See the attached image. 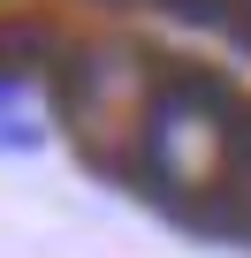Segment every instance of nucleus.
Instances as JSON below:
<instances>
[{
  "label": "nucleus",
  "instance_id": "2",
  "mask_svg": "<svg viewBox=\"0 0 251 258\" xmlns=\"http://www.w3.org/2000/svg\"><path fill=\"white\" fill-rule=\"evenodd\" d=\"M137 76H145V69H137L130 46H107V53L84 61V76H76V114H84L91 137H130V129L153 114V99H145Z\"/></svg>",
  "mask_w": 251,
  "mask_h": 258
},
{
  "label": "nucleus",
  "instance_id": "3",
  "mask_svg": "<svg viewBox=\"0 0 251 258\" xmlns=\"http://www.w3.org/2000/svg\"><path fill=\"white\" fill-rule=\"evenodd\" d=\"M236 182H243V198H251V152H243V175H236Z\"/></svg>",
  "mask_w": 251,
  "mask_h": 258
},
{
  "label": "nucleus",
  "instance_id": "1",
  "mask_svg": "<svg viewBox=\"0 0 251 258\" xmlns=\"http://www.w3.org/2000/svg\"><path fill=\"white\" fill-rule=\"evenodd\" d=\"M228 106L206 91V84H168L145 114V152L160 167V182L175 198H206L221 175H228Z\"/></svg>",
  "mask_w": 251,
  "mask_h": 258
}]
</instances>
